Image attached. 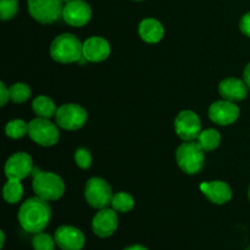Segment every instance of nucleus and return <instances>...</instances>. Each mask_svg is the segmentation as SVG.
Returning <instances> with one entry per match:
<instances>
[{
  "label": "nucleus",
  "mask_w": 250,
  "mask_h": 250,
  "mask_svg": "<svg viewBox=\"0 0 250 250\" xmlns=\"http://www.w3.org/2000/svg\"><path fill=\"white\" fill-rule=\"evenodd\" d=\"M19 222L28 233H39L46 229L50 222L51 209L49 202L42 198H29L19 210Z\"/></svg>",
  "instance_id": "nucleus-1"
},
{
  "label": "nucleus",
  "mask_w": 250,
  "mask_h": 250,
  "mask_svg": "<svg viewBox=\"0 0 250 250\" xmlns=\"http://www.w3.org/2000/svg\"><path fill=\"white\" fill-rule=\"evenodd\" d=\"M50 55L60 63L76 62L83 58V44L75 34H60L51 43Z\"/></svg>",
  "instance_id": "nucleus-2"
},
{
  "label": "nucleus",
  "mask_w": 250,
  "mask_h": 250,
  "mask_svg": "<svg viewBox=\"0 0 250 250\" xmlns=\"http://www.w3.org/2000/svg\"><path fill=\"white\" fill-rule=\"evenodd\" d=\"M33 175V187L34 193L37 197L46 200V202H53L61 198L65 193V183L62 178L59 177L54 172H43L38 171L37 168L32 170Z\"/></svg>",
  "instance_id": "nucleus-3"
},
{
  "label": "nucleus",
  "mask_w": 250,
  "mask_h": 250,
  "mask_svg": "<svg viewBox=\"0 0 250 250\" xmlns=\"http://www.w3.org/2000/svg\"><path fill=\"white\" fill-rule=\"evenodd\" d=\"M176 160L183 172L195 175L204 167V149L198 142H185L176 150Z\"/></svg>",
  "instance_id": "nucleus-4"
},
{
  "label": "nucleus",
  "mask_w": 250,
  "mask_h": 250,
  "mask_svg": "<svg viewBox=\"0 0 250 250\" xmlns=\"http://www.w3.org/2000/svg\"><path fill=\"white\" fill-rule=\"evenodd\" d=\"M29 138L42 146H53L60 139V133L56 125L49 119L37 117L28 124Z\"/></svg>",
  "instance_id": "nucleus-5"
},
{
  "label": "nucleus",
  "mask_w": 250,
  "mask_h": 250,
  "mask_svg": "<svg viewBox=\"0 0 250 250\" xmlns=\"http://www.w3.org/2000/svg\"><path fill=\"white\" fill-rule=\"evenodd\" d=\"M62 0H28V11L36 21L50 24L62 16Z\"/></svg>",
  "instance_id": "nucleus-6"
},
{
  "label": "nucleus",
  "mask_w": 250,
  "mask_h": 250,
  "mask_svg": "<svg viewBox=\"0 0 250 250\" xmlns=\"http://www.w3.org/2000/svg\"><path fill=\"white\" fill-rule=\"evenodd\" d=\"M85 200L94 209H105L111 204L112 190L109 183L100 177H92L87 181L84 188Z\"/></svg>",
  "instance_id": "nucleus-7"
},
{
  "label": "nucleus",
  "mask_w": 250,
  "mask_h": 250,
  "mask_svg": "<svg viewBox=\"0 0 250 250\" xmlns=\"http://www.w3.org/2000/svg\"><path fill=\"white\" fill-rule=\"evenodd\" d=\"M87 111L81 105L63 104L55 114L56 124L59 127L68 131H76L84 126L87 122Z\"/></svg>",
  "instance_id": "nucleus-8"
},
{
  "label": "nucleus",
  "mask_w": 250,
  "mask_h": 250,
  "mask_svg": "<svg viewBox=\"0 0 250 250\" xmlns=\"http://www.w3.org/2000/svg\"><path fill=\"white\" fill-rule=\"evenodd\" d=\"M175 129L177 136L185 142H193L202 133V121L192 110H183L175 120Z\"/></svg>",
  "instance_id": "nucleus-9"
},
{
  "label": "nucleus",
  "mask_w": 250,
  "mask_h": 250,
  "mask_svg": "<svg viewBox=\"0 0 250 250\" xmlns=\"http://www.w3.org/2000/svg\"><path fill=\"white\" fill-rule=\"evenodd\" d=\"M33 170V160L31 155L23 151L15 153L5 164V176L7 180H23Z\"/></svg>",
  "instance_id": "nucleus-10"
},
{
  "label": "nucleus",
  "mask_w": 250,
  "mask_h": 250,
  "mask_svg": "<svg viewBox=\"0 0 250 250\" xmlns=\"http://www.w3.org/2000/svg\"><path fill=\"white\" fill-rule=\"evenodd\" d=\"M92 9L83 0H71L66 2L62 10V19L72 27H82L89 22Z\"/></svg>",
  "instance_id": "nucleus-11"
},
{
  "label": "nucleus",
  "mask_w": 250,
  "mask_h": 250,
  "mask_svg": "<svg viewBox=\"0 0 250 250\" xmlns=\"http://www.w3.org/2000/svg\"><path fill=\"white\" fill-rule=\"evenodd\" d=\"M209 117L214 124L220 126L232 125L239 117V107L233 102L219 100L210 105Z\"/></svg>",
  "instance_id": "nucleus-12"
},
{
  "label": "nucleus",
  "mask_w": 250,
  "mask_h": 250,
  "mask_svg": "<svg viewBox=\"0 0 250 250\" xmlns=\"http://www.w3.org/2000/svg\"><path fill=\"white\" fill-rule=\"evenodd\" d=\"M119 226V217L117 211L114 209H100L95 214L94 219L92 221V229L95 236L100 238H107L112 236Z\"/></svg>",
  "instance_id": "nucleus-13"
},
{
  "label": "nucleus",
  "mask_w": 250,
  "mask_h": 250,
  "mask_svg": "<svg viewBox=\"0 0 250 250\" xmlns=\"http://www.w3.org/2000/svg\"><path fill=\"white\" fill-rule=\"evenodd\" d=\"M54 238L61 250H82L85 243L84 234L73 226H60Z\"/></svg>",
  "instance_id": "nucleus-14"
},
{
  "label": "nucleus",
  "mask_w": 250,
  "mask_h": 250,
  "mask_svg": "<svg viewBox=\"0 0 250 250\" xmlns=\"http://www.w3.org/2000/svg\"><path fill=\"white\" fill-rule=\"evenodd\" d=\"M109 42L103 37H90L83 43V56L90 62H102L110 55Z\"/></svg>",
  "instance_id": "nucleus-15"
},
{
  "label": "nucleus",
  "mask_w": 250,
  "mask_h": 250,
  "mask_svg": "<svg viewBox=\"0 0 250 250\" xmlns=\"http://www.w3.org/2000/svg\"><path fill=\"white\" fill-rule=\"evenodd\" d=\"M248 85L239 78L229 77L221 81L219 85V93L225 100L229 102H241L248 95Z\"/></svg>",
  "instance_id": "nucleus-16"
},
{
  "label": "nucleus",
  "mask_w": 250,
  "mask_h": 250,
  "mask_svg": "<svg viewBox=\"0 0 250 250\" xmlns=\"http://www.w3.org/2000/svg\"><path fill=\"white\" fill-rule=\"evenodd\" d=\"M200 190L209 198L214 204L222 205L232 199V189L226 182L222 181H211L203 182L200 185Z\"/></svg>",
  "instance_id": "nucleus-17"
},
{
  "label": "nucleus",
  "mask_w": 250,
  "mask_h": 250,
  "mask_svg": "<svg viewBox=\"0 0 250 250\" xmlns=\"http://www.w3.org/2000/svg\"><path fill=\"white\" fill-rule=\"evenodd\" d=\"M139 36L144 42L149 44H155L163 39L165 29L163 24L155 19H146L139 23Z\"/></svg>",
  "instance_id": "nucleus-18"
},
{
  "label": "nucleus",
  "mask_w": 250,
  "mask_h": 250,
  "mask_svg": "<svg viewBox=\"0 0 250 250\" xmlns=\"http://www.w3.org/2000/svg\"><path fill=\"white\" fill-rule=\"evenodd\" d=\"M32 109L36 112V115H38V117H43V119H50V117L55 116L56 111H58L55 103L45 95L37 97L32 103Z\"/></svg>",
  "instance_id": "nucleus-19"
},
{
  "label": "nucleus",
  "mask_w": 250,
  "mask_h": 250,
  "mask_svg": "<svg viewBox=\"0 0 250 250\" xmlns=\"http://www.w3.org/2000/svg\"><path fill=\"white\" fill-rule=\"evenodd\" d=\"M2 195L9 204L19 203L23 195V187H22L20 180H7L2 188Z\"/></svg>",
  "instance_id": "nucleus-20"
},
{
  "label": "nucleus",
  "mask_w": 250,
  "mask_h": 250,
  "mask_svg": "<svg viewBox=\"0 0 250 250\" xmlns=\"http://www.w3.org/2000/svg\"><path fill=\"white\" fill-rule=\"evenodd\" d=\"M220 142H221V136H220L219 132L214 128L202 131V133L198 137V143L202 146L204 151L215 150V149L220 146Z\"/></svg>",
  "instance_id": "nucleus-21"
},
{
  "label": "nucleus",
  "mask_w": 250,
  "mask_h": 250,
  "mask_svg": "<svg viewBox=\"0 0 250 250\" xmlns=\"http://www.w3.org/2000/svg\"><path fill=\"white\" fill-rule=\"evenodd\" d=\"M111 207L117 212H128L133 209L134 199L126 192H119L112 197Z\"/></svg>",
  "instance_id": "nucleus-22"
},
{
  "label": "nucleus",
  "mask_w": 250,
  "mask_h": 250,
  "mask_svg": "<svg viewBox=\"0 0 250 250\" xmlns=\"http://www.w3.org/2000/svg\"><path fill=\"white\" fill-rule=\"evenodd\" d=\"M5 133L12 139L22 138L28 134V124L22 120H12V121L7 122L6 127H5Z\"/></svg>",
  "instance_id": "nucleus-23"
},
{
  "label": "nucleus",
  "mask_w": 250,
  "mask_h": 250,
  "mask_svg": "<svg viewBox=\"0 0 250 250\" xmlns=\"http://www.w3.org/2000/svg\"><path fill=\"white\" fill-rule=\"evenodd\" d=\"M10 89V100L16 104L27 102L31 97V88L24 83H15L9 88Z\"/></svg>",
  "instance_id": "nucleus-24"
},
{
  "label": "nucleus",
  "mask_w": 250,
  "mask_h": 250,
  "mask_svg": "<svg viewBox=\"0 0 250 250\" xmlns=\"http://www.w3.org/2000/svg\"><path fill=\"white\" fill-rule=\"evenodd\" d=\"M55 246V238H53L50 234L44 233V232L36 233L32 238V247L34 250H54Z\"/></svg>",
  "instance_id": "nucleus-25"
},
{
  "label": "nucleus",
  "mask_w": 250,
  "mask_h": 250,
  "mask_svg": "<svg viewBox=\"0 0 250 250\" xmlns=\"http://www.w3.org/2000/svg\"><path fill=\"white\" fill-rule=\"evenodd\" d=\"M19 10L17 0H0V19L2 21H9L14 19Z\"/></svg>",
  "instance_id": "nucleus-26"
},
{
  "label": "nucleus",
  "mask_w": 250,
  "mask_h": 250,
  "mask_svg": "<svg viewBox=\"0 0 250 250\" xmlns=\"http://www.w3.org/2000/svg\"><path fill=\"white\" fill-rule=\"evenodd\" d=\"M75 161L78 167L87 170L92 165V155L85 148H78L75 153Z\"/></svg>",
  "instance_id": "nucleus-27"
},
{
  "label": "nucleus",
  "mask_w": 250,
  "mask_h": 250,
  "mask_svg": "<svg viewBox=\"0 0 250 250\" xmlns=\"http://www.w3.org/2000/svg\"><path fill=\"white\" fill-rule=\"evenodd\" d=\"M239 28H241L242 33L250 38V11L242 17L241 22H239Z\"/></svg>",
  "instance_id": "nucleus-28"
},
{
  "label": "nucleus",
  "mask_w": 250,
  "mask_h": 250,
  "mask_svg": "<svg viewBox=\"0 0 250 250\" xmlns=\"http://www.w3.org/2000/svg\"><path fill=\"white\" fill-rule=\"evenodd\" d=\"M10 100V89H7L4 82L0 83V102H1V106H4L7 102Z\"/></svg>",
  "instance_id": "nucleus-29"
},
{
  "label": "nucleus",
  "mask_w": 250,
  "mask_h": 250,
  "mask_svg": "<svg viewBox=\"0 0 250 250\" xmlns=\"http://www.w3.org/2000/svg\"><path fill=\"white\" fill-rule=\"evenodd\" d=\"M243 76H244V82H246L247 85L250 88V62L247 65Z\"/></svg>",
  "instance_id": "nucleus-30"
},
{
  "label": "nucleus",
  "mask_w": 250,
  "mask_h": 250,
  "mask_svg": "<svg viewBox=\"0 0 250 250\" xmlns=\"http://www.w3.org/2000/svg\"><path fill=\"white\" fill-rule=\"evenodd\" d=\"M124 250H148L144 246H141V244H133V246H129Z\"/></svg>",
  "instance_id": "nucleus-31"
},
{
  "label": "nucleus",
  "mask_w": 250,
  "mask_h": 250,
  "mask_svg": "<svg viewBox=\"0 0 250 250\" xmlns=\"http://www.w3.org/2000/svg\"><path fill=\"white\" fill-rule=\"evenodd\" d=\"M0 236H1V244H0V248H4V244H5V233H4V231H0Z\"/></svg>",
  "instance_id": "nucleus-32"
},
{
  "label": "nucleus",
  "mask_w": 250,
  "mask_h": 250,
  "mask_svg": "<svg viewBox=\"0 0 250 250\" xmlns=\"http://www.w3.org/2000/svg\"><path fill=\"white\" fill-rule=\"evenodd\" d=\"M248 197H249V200H250V186H249V192H248Z\"/></svg>",
  "instance_id": "nucleus-33"
},
{
  "label": "nucleus",
  "mask_w": 250,
  "mask_h": 250,
  "mask_svg": "<svg viewBox=\"0 0 250 250\" xmlns=\"http://www.w3.org/2000/svg\"><path fill=\"white\" fill-rule=\"evenodd\" d=\"M62 1H66V2H67V1H71V0H62Z\"/></svg>",
  "instance_id": "nucleus-34"
},
{
  "label": "nucleus",
  "mask_w": 250,
  "mask_h": 250,
  "mask_svg": "<svg viewBox=\"0 0 250 250\" xmlns=\"http://www.w3.org/2000/svg\"><path fill=\"white\" fill-rule=\"evenodd\" d=\"M136 1H142V0H136Z\"/></svg>",
  "instance_id": "nucleus-35"
}]
</instances>
